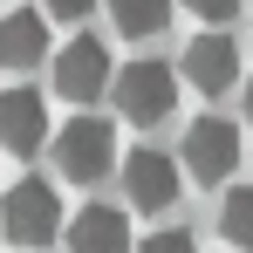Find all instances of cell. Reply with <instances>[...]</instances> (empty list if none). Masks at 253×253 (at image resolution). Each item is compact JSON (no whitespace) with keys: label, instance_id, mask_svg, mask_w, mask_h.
<instances>
[{"label":"cell","instance_id":"cell-2","mask_svg":"<svg viewBox=\"0 0 253 253\" xmlns=\"http://www.w3.org/2000/svg\"><path fill=\"white\" fill-rule=\"evenodd\" d=\"M55 165H62V178H76V185H96L103 171L117 165V130L103 124V117H69V124L55 130Z\"/></svg>","mask_w":253,"mask_h":253},{"label":"cell","instance_id":"cell-11","mask_svg":"<svg viewBox=\"0 0 253 253\" xmlns=\"http://www.w3.org/2000/svg\"><path fill=\"white\" fill-rule=\"evenodd\" d=\"M110 21H117L124 35H165L171 0H110Z\"/></svg>","mask_w":253,"mask_h":253},{"label":"cell","instance_id":"cell-7","mask_svg":"<svg viewBox=\"0 0 253 253\" xmlns=\"http://www.w3.org/2000/svg\"><path fill=\"white\" fill-rule=\"evenodd\" d=\"M185 83L206 89V96L240 89V42H233V35H219V28H206L199 42L185 48Z\"/></svg>","mask_w":253,"mask_h":253},{"label":"cell","instance_id":"cell-1","mask_svg":"<svg viewBox=\"0 0 253 253\" xmlns=\"http://www.w3.org/2000/svg\"><path fill=\"white\" fill-rule=\"evenodd\" d=\"M0 233H7L14 247H48V240L62 233V199H55V185H48V178L7 185V192H0Z\"/></svg>","mask_w":253,"mask_h":253},{"label":"cell","instance_id":"cell-8","mask_svg":"<svg viewBox=\"0 0 253 253\" xmlns=\"http://www.w3.org/2000/svg\"><path fill=\"white\" fill-rule=\"evenodd\" d=\"M35 62H55V55H48V14H42V7H14V14H0V69L28 76Z\"/></svg>","mask_w":253,"mask_h":253},{"label":"cell","instance_id":"cell-9","mask_svg":"<svg viewBox=\"0 0 253 253\" xmlns=\"http://www.w3.org/2000/svg\"><path fill=\"white\" fill-rule=\"evenodd\" d=\"M124 192H130V206H137V212H165L171 199H178V165H171L165 151H130Z\"/></svg>","mask_w":253,"mask_h":253},{"label":"cell","instance_id":"cell-13","mask_svg":"<svg viewBox=\"0 0 253 253\" xmlns=\"http://www.w3.org/2000/svg\"><path fill=\"white\" fill-rule=\"evenodd\" d=\"M137 253H199V247H192V233H178V226H165V233H151V240H144Z\"/></svg>","mask_w":253,"mask_h":253},{"label":"cell","instance_id":"cell-5","mask_svg":"<svg viewBox=\"0 0 253 253\" xmlns=\"http://www.w3.org/2000/svg\"><path fill=\"white\" fill-rule=\"evenodd\" d=\"M233 165H240V130L226 124V117H199V124L185 130V171L199 185H219Z\"/></svg>","mask_w":253,"mask_h":253},{"label":"cell","instance_id":"cell-17","mask_svg":"<svg viewBox=\"0 0 253 253\" xmlns=\"http://www.w3.org/2000/svg\"><path fill=\"white\" fill-rule=\"evenodd\" d=\"M0 240H7V233H0Z\"/></svg>","mask_w":253,"mask_h":253},{"label":"cell","instance_id":"cell-4","mask_svg":"<svg viewBox=\"0 0 253 253\" xmlns=\"http://www.w3.org/2000/svg\"><path fill=\"white\" fill-rule=\"evenodd\" d=\"M55 89L69 103H96L103 89H117V69H110V48L96 35H76L69 48H55Z\"/></svg>","mask_w":253,"mask_h":253},{"label":"cell","instance_id":"cell-10","mask_svg":"<svg viewBox=\"0 0 253 253\" xmlns=\"http://www.w3.org/2000/svg\"><path fill=\"white\" fill-rule=\"evenodd\" d=\"M69 253H130V219L117 206H83L69 219Z\"/></svg>","mask_w":253,"mask_h":253},{"label":"cell","instance_id":"cell-3","mask_svg":"<svg viewBox=\"0 0 253 253\" xmlns=\"http://www.w3.org/2000/svg\"><path fill=\"white\" fill-rule=\"evenodd\" d=\"M110 96H117V117H130V124H165L178 103V83L165 62H130V69H117Z\"/></svg>","mask_w":253,"mask_h":253},{"label":"cell","instance_id":"cell-16","mask_svg":"<svg viewBox=\"0 0 253 253\" xmlns=\"http://www.w3.org/2000/svg\"><path fill=\"white\" fill-rule=\"evenodd\" d=\"M247 124H253V76H247Z\"/></svg>","mask_w":253,"mask_h":253},{"label":"cell","instance_id":"cell-15","mask_svg":"<svg viewBox=\"0 0 253 253\" xmlns=\"http://www.w3.org/2000/svg\"><path fill=\"white\" fill-rule=\"evenodd\" d=\"M96 7V0H42V14L48 21H69V28H83V14Z\"/></svg>","mask_w":253,"mask_h":253},{"label":"cell","instance_id":"cell-12","mask_svg":"<svg viewBox=\"0 0 253 253\" xmlns=\"http://www.w3.org/2000/svg\"><path fill=\"white\" fill-rule=\"evenodd\" d=\"M219 233H226L233 247H247V253H253V185L226 192V206H219Z\"/></svg>","mask_w":253,"mask_h":253},{"label":"cell","instance_id":"cell-14","mask_svg":"<svg viewBox=\"0 0 253 253\" xmlns=\"http://www.w3.org/2000/svg\"><path fill=\"white\" fill-rule=\"evenodd\" d=\"M199 21H212V28H226V21H240V0H185Z\"/></svg>","mask_w":253,"mask_h":253},{"label":"cell","instance_id":"cell-6","mask_svg":"<svg viewBox=\"0 0 253 253\" xmlns=\"http://www.w3.org/2000/svg\"><path fill=\"white\" fill-rule=\"evenodd\" d=\"M0 144H7L14 158H35V151L48 144V103H42V89H28V83L0 89Z\"/></svg>","mask_w":253,"mask_h":253}]
</instances>
